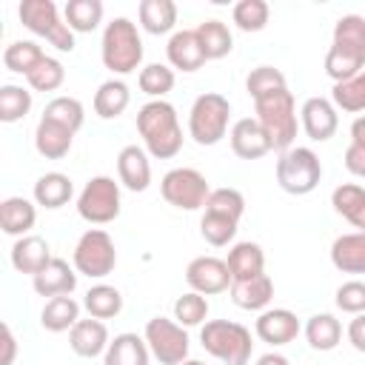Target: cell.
I'll list each match as a JSON object with an SVG mask.
<instances>
[{"mask_svg":"<svg viewBox=\"0 0 365 365\" xmlns=\"http://www.w3.org/2000/svg\"><path fill=\"white\" fill-rule=\"evenodd\" d=\"M137 131L154 160H171L182 148V128L177 108L168 100H148L137 111Z\"/></svg>","mask_w":365,"mask_h":365,"instance_id":"obj_1","label":"cell"},{"mask_svg":"<svg viewBox=\"0 0 365 365\" xmlns=\"http://www.w3.org/2000/svg\"><path fill=\"white\" fill-rule=\"evenodd\" d=\"M365 66V17L342 14L334 26V43L325 54V74L334 83L356 77Z\"/></svg>","mask_w":365,"mask_h":365,"instance_id":"obj_2","label":"cell"},{"mask_svg":"<svg viewBox=\"0 0 365 365\" xmlns=\"http://www.w3.org/2000/svg\"><path fill=\"white\" fill-rule=\"evenodd\" d=\"M100 57L103 66L114 74H131L143 63V40L137 31V23L128 17H114L103 29V43H100Z\"/></svg>","mask_w":365,"mask_h":365,"instance_id":"obj_3","label":"cell"},{"mask_svg":"<svg viewBox=\"0 0 365 365\" xmlns=\"http://www.w3.org/2000/svg\"><path fill=\"white\" fill-rule=\"evenodd\" d=\"M254 117L257 123L262 125V131L268 134L271 140V148L274 151H288L297 140V103H294V94L288 88L282 91H274L262 100H254Z\"/></svg>","mask_w":365,"mask_h":365,"instance_id":"obj_4","label":"cell"},{"mask_svg":"<svg viewBox=\"0 0 365 365\" xmlns=\"http://www.w3.org/2000/svg\"><path fill=\"white\" fill-rule=\"evenodd\" d=\"M200 342L222 365H248L254 348L251 331L231 319H208L200 328Z\"/></svg>","mask_w":365,"mask_h":365,"instance_id":"obj_5","label":"cell"},{"mask_svg":"<svg viewBox=\"0 0 365 365\" xmlns=\"http://www.w3.org/2000/svg\"><path fill=\"white\" fill-rule=\"evenodd\" d=\"M228 120L231 103L217 91H205L188 111V134L197 145H217L228 134Z\"/></svg>","mask_w":365,"mask_h":365,"instance_id":"obj_6","label":"cell"},{"mask_svg":"<svg viewBox=\"0 0 365 365\" xmlns=\"http://www.w3.org/2000/svg\"><path fill=\"white\" fill-rule=\"evenodd\" d=\"M322 180V163L314 148L308 145H291L277 160V182L288 194H311Z\"/></svg>","mask_w":365,"mask_h":365,"instance_id":"obj_7","label":"cell"},{"mask_svg":"<svg viewBox=\"0 0 365 365\" xmlns=\"http://www.w3.org/2000/svg\"><path fill=\"white\" fill-rule=\"evenodd\" d=\"M17 14H20V23L29 31H34L37 37H46L57 51H74V31L60 17L57 3H51V0H23Z\"/></svg>","mask_w":365,"mask_h":365,"instance_id":"obj_8","label":"cell"},{"mask_svg":"<svg viewBox=\"0 0 365 365\" xmlns=\"http://www.w3.org/2000/svg\"><path fill=\"white\" fill-rule=\"evenodd\" d=\"M74 268L77 274L88 277V279H103L114 271L117 265V248L114 240L108 237V231L103 228H88L77 245H74Z\"/></svg>","mask_w":365,"mask_h":365,"instance_id":"obj_9","label":"cell"},{"mask_svg":"<svg viewBox=\"0 0 365 365\" xmlns=\"http://www.w3.org/2000/svg\"><path fill=\"white\" fill-rule=\"evenodd\" d=\"M77 214L91 225L114 222L120 217V182L106 174L91 177L77 197Z\"/></svg>","mask_w":365,"mask_h":365,"instance_id":"obj_10","label":"cell"},{"mask_svg":"<svg viewBox=\"0 0 365 365\" xmlns=\"http://www.w3.org/2000/svg\"><path fill=\"white\" fill-rule=\"evenodd\" d=\"M145 342L160 365H180L188 359V334L177 319L151 317L145 322Z\"/></svg>","mask_w":365,"mask_h":365,"instance_id":"obj_11","label":"cell"},{"mask_svg":"<svg viewBox=\"0 0 365 365\" xmlns=\"http://www.w3.org/2000/svg\"><path fill=\"white\" fill-rule=\"evenodd\" d=\"M160 194L168 205L182 208V211H200L205 208V200L211 194L208 180L197 171V168H171L163 182H160Z\"/></svg>","mask_w":365,"mask_h":365,"instance_id":"obj_12","label":"cell"},{"mask_svg":"<svg viewBox=\"0 0 365 365\" xmlns=\"http://www.w3.org/2000/svg\"><path fill=\"white\" fill-rule=\"evenodd\" d=\"M185 282L191 285V291L211 297V294H222L231 288V271L225 265V259L220 257H197L188 262L185 268Z\"/></svg>","mask_w":365,"mask_h":365,"instance_id":"obj_13","label":"cell"},{"mask_svg":"<svg viewBox=\"0 0 365 365\" xmlns=\"http://www.w3.org/2000/svg\"><path fill=\"white\" fill-rule=\"evenodd\" d=\"M299 123H302V131L314 143H325L336 134L339 114H336V106L328 97H308L299 108Z\"/></svg>","mask_w":365,"mask_h":365,"instance_id":"obj_14","label":"cell"},{"mask_svg":"<svg viewBox=\"0 0 365 365\" xmlns=\"http://www.w3.org/2000/svg\"><path fill=\"white\" fill-rule=\"evenodd\" d=\"M228 140H231V151L240 157V160H259L265 157L271 148V140L268 134L262 131V125L257 123V117H242L231 125L228 131Z\"/></svg>","mask_w":365,"mask_h":365,"instance_id":"obj_15","label":"cell"},{"mask_svg":"<svg viewBox=\"0 0 365 365\" xmlns=\"http://www.w3.org/2000/svg\"><path fill=\"white\" fill-rule=\"evenodd\" d=\"M254 331H257V336H259L262 342H268V345L277 348V345H288V342L297 339V334H299V319H297V314L288 311V308H265V311L257 317Z\"/></svg>","mask_w":365,"mask_h":365,"instance_id":"obj_16","label":"cell"},{"mask_svg":"<svg viewBox=\"0 0 365 365\" xmlns=\"http://www.w3.org/2000/svg\"><path fill=\"white\" fill-rule=\"evenodd\" d=\"M165 54H168V63H171L177 71H197V68H202V63H205V51H202V43H200V37H197V29L174 31V34L168 37Z\"/></svg>","mask_w":365,"mask_h":365,"instance_id":"obj_17","label":"cell"},{"mask_svg":"<svg viewBox=\"0 0 365 365\" xmlns=\"http://www.w3.org/2000/svg\"><path fill=\"white\" fill-rule=\"evenodd\" d=\"M117 177L128 191H145L151 185V163L148 151L140 145H125L117 154Z\"/></svg>","mask_w":365,"mask_h":365,"instance_id":"obj_18","label":"cell"},{"mask_svg":"<svg viewBox=\"0 0 365 365\" xmlns=\"http://www.w3.org/2000/svg\"><path fill=\"white\" fill-rule=\"evenodd\" d=\"M108 342H111V339H108L106 322H103V319H94V317L80 319V322L68 331V345H71V351H74L77 356H86V359H94V356L106 354Z\"/></svg>","mask_w":365,"mask_h":365,"instance_id":"obj_19","label":"cell"},{"mask_svg":"<svg viewBox=\"0 0 365 365\" xmlns=\"http://www.w3.org/2000/svg\"><path fill=\"white\" fill-rule=\"evenodd\" d=\"M74 271L77 268H68L66 259L51 257V262L40 274L31 277V285H34V291L40 297H48V299L51 297H66V294H71L77 288V274Z\"/></svg>","mask_w":365,"mask_h":365,"instance_id":"obj_20","label":"cell"},{"mask_svg":"<svg viewBox=\"0 0 365 365\" xmlns=\"http://www.w3.org/2000/svg\"><path fill=\"white\" fill-rule=\"evenodd\" d=\"M51 262V248L43 237L37 234H26L20 240H14L11 245V265L20 271V274H40L46 265Z\"/></svg>","mask_w":365,"mask_h":365,"instance_id":"obj_21","label":"cell"},{"mask_svg":"<svg viewBox=\"0 0 365 365\" xmlns=\"http://www.w3.org/2000/svg\"><path fill=\"white\" fill-rule=\"evenodd\" d=\"M231 302L242 311H265L271 297H274V279L268 274L251 277V279H240L231 282Z\"/></svg>","mask_w":365,"mask_h":365,"instance_id":"obj_22","label":"cell"},{"mask_svg":"<svg viewBox=\"0 0 365 365\" xmlns=\"http://www.w3.org/2000/svg\"><path fill=\"white\" fill-rule=\"evenodd\" d=\"M331 262L342 274H365V234H339L331 245Z\"/></svg>","mask_w":365,"mask_h":365,"instance_id":"obj_23","label":"cell"},{"mask_svg":"<svg viewBox=\"0 0 365 365\" xmlns=\"http://www.w3.org/2000/svg\"><path fill=\"white\" fill-rule=\"evenodd\" d=\"M37 222V208L26 197H6L0 202V228L9 237H26Z\"/></svg>","mask_w":365,"mask_h":365,"instance_id":"obj_24","label":"cell"},{"mask_svg":"<svg viewBox=\"0 0 365 365\" xmlns=\"http://www.w3.org/2000/svg\"><path fill=\"white\" fill-rule=\"evenodd\" d=\"M148 356H151V351H148L145 336L125 331L108 342V348L103 354V365H148Z\"/></svg>","mask_w":365,"mask_h":365,"instance_id":"obj_25","label":"cell"},{"mask_svg":"<svg viewBox=\"0 0 365 365\" xmlns=\"http://www.w3.org/2000/svg\"><path fill=\"white\" fill-rule=\"evenodd\" d=\"M71 143H74V131L51 123V120H43L37 123V131H34V148L40 157L46 160H63L68 151H71Z\"/></svg>","mask_w":365,"mask_h":365,"instance_id":"obj_26","label":"cell"},{"mask_svg":"<svg viewBox=\"0 0 365 365\" xmlns=\"http://www.w3.org/2000/svg\"><path fill=\"white\" fill-rule=\"evenodd\" d=\"M228 271H231V279L240 282V279H251V277H259L265 274V254L257 242H237L231 245L228 251V259H225Z\"/></svg>","mask_w":365,"mask_h":365,"instance_id":"obj_27","label":"cell"},{"mask_svg":"<svg viewBox=\"0 0 365 365\" xmlns=\"http://www.w3.org/2000/svg\"><path fill=\"white\" fill-rule=\"evenodd\" d=\"M80 322V302L66 294V297H51L43 311H40V325L51 334H63V331H71L74 325Z\"/></svg>","mask_w":365,"mask_h":365,"instance_id":"obj_28","label":"cell"},{"mask_svg":"<svg viewBox=\"0 0 365 365\" xmlns=\"http://www.w3.org/2000/svg\"><path fill=\"white\" fill-rule=\"evenodd\" d=\"M331 205L339 217H345L356 231L365 234V188L356 182H342L331 194Z\"/></svg>","mask_w":365,"mask_h":365,"instance_id":"obj_29","label":"cell"},{"mask_svg":"<svg viewBox=\"0 0 365 365\" xmlns=\"http://www.w3.org/2000/svg\"><path fill=\"white\" fill-rule=\"evenodd\" d=\"M71 197H74V185L63 171H48L34 182V202L43 208H51V211L63 208Z\"/></svg>","mask_w":365,"mask_h":365,"instance_id":"obj_30","label":"cell"},{"mask_svg":"<svg viewBox=\"0 0 365 365\" xmlns=\"http://www.w3.org/2000/svg\"><path fill=\"white\" fill-rule=\"evenodd\" d=\"M131 103V91L123 80H106L97 91H94V111L103 120H114L120 117Z\"/></svg>","mask_w":365,"mask_h":365,"instance_id":"obj_31","label":"cell"},{"mask_svg":"<svg viewBox=\"0 0 365 365\" xmlns=\"http://www.w3.org/2000/svg\"><path fill=\"white\" fill-rule=\"evenodd\" d=\"M140 26L148 34H168L177 26V3L174 0H143Z\"/></svg>","mask_w":365,"mask_h":365,"instance_id":"obj_32","label":"cell"},{"mask_svg":"<svg viewBox=\"0 0 365 365\" xmlns=\"http://www.w3.org/2000/svg\"><path fill=\"white\" fill-rule=\"evenodd\" d=\"M305 339L314 351H334L342 339V325L334 314H314L305 322Z\"/></svg>","mask_w":365,"mask_h":365,"instance_id":"obj_33","label":"cell"},{"mask_svg":"<svg viewBox=\"0 0 365 365\" xmlns=\"http://www.w3.org/2000/svg\"><path fill=\"white\" fill-rule=\"evenodd\" d=\"M83 308L88 311V317L94 319H111L123 311V294L114 288V285H106V282H97L86 291V299H83Z\"/></svg>","mask_w":365,"mask_h":365,"instance_id":"obj_34","label":"cell"},{"mask_svg":"<svg viewBox=\"0 0 365 365\" xmlns=\"http://www.w3.org/2000/svg\"><path fill=\"white\" fill-rule=\"evenodd\" d=\"M197 37L202 43L205 60H222L234 48V37H231V31H228V26L222 20H205V23H200L197 26Z\"/></svg>","mask_w":365,"mask_h":365,"instance_id":"obj_35","label":"cell"},{"mask_svg":"<svg viewBox=\"0 0 365 365\" xmlns=\"http://www.w3.org/2000/svg\"><path fill=\"white\" fill-rule=\"evenodd\" d=\"M63 20L68 23L71 31L88 34L103 20V3L100 0H68L63 9Z\"/></svg>","mask_w":365,"mask_h":365,"instance_id":"obj_36","label":"cell"},{"mask_svg":"<svg viewBox=\"0 0 365 365\" xmlns=\"http://www.w3.org/2000/svg\"><path fill=\"white\" fill-rule=\"evenodd\" d=\"M43 57H46V51H43L34 40H14V43H9L6 51H3V66H6L9 71H14V74H23V77H26Z\"/></svg>","mask_w":365,"mask_h":365,"instance_id":"obj_37","label":"cell"},{"mask_svg":"<svg viewBox=\"0 0 365 365\" xmlns=\"http://www.w3.org/2000/svg\"><path fill=\"white\" fill-rule=\"evenodd\" d=\"M43 120H51V123H57V125H63V128L77 134L83 120H86V111H83V103L77 97H54V100L46 103Z\"/></svg>","mask_w":365,"mask_h":365,"instance_id":"obj_38","label":"cell"},{"mask_svg":"<svg viewBox=\"0 0 365 365\" xmlns=\"http://www.w3.org/2000/svg\"><path fill=\"white\" fill-rule=\"evenodd\" d=\"M237 225H240V220H234V217H225V214H217V211H202L200 234L208 245L222 248L237 237Z\"/></svg>","mask_w":365,"mask_h":365,"instance_id":"obj_39","label":"cell"},{"mask_svg":"<svg viewBox=\"0 0 365 365\" xmlns=\"http://www.w3.org/2000/svg\"><path fill=\"white\" fill-rule=\"evenodd\" d=\"M331 103H334L336 108L348 111V114L365 111V68H362L356 77L345 80V83H334V88H331Z\"/></svg>","mask_w":365,"mask_h":365,"instance_id":"obj_40","label":"cell"},{"mask_svg":"<svg viewBox=\"0 0 365 365\" xmlns=\"http://www.w3.org/2000/svg\"><path fill=\"white\" fill-rule=\"evenodd\" d=\"M174 68H168V66H163V63H148V66H143L140 68V77H137V83H140V91L143 94H148V97H154V100H163L171 88H174Z\"/></svg>","mask_w":365,"mask_h":365,"instance_id":"obj_41","label":"cell"},{"mask_svg":"<svg viewBox=\"0 0 365 365\" xmlns=\"http://www.w3.org/2000/svg\"><path fill=\"white\" fill-rule=\"evenodd\" d=\"M31 111V91L14 83L0 86V120L3 123H17Z\"/></svg>","mask_w":365,"mask_h":365,"instance_id":"obj_42","label":"cell"},{"mask_svg":"<svg viewBox=\"0 0 365 365\" xmlns=\"http://www.w3.org/2000/svg\"><path fill=\"white\" fill-rule=\"evenodd\" d=\"M282 88H288L285 86V74L279 68H274V66H257L245 77V91L251 94V100H262V97H268L274 91H282Z\"/></svg>","mask_w":365,"mask_h":365,"instance_id":"obj_43","label":"cell"},{"mask_svg":"<svg viewBox=\"0 0 365 365\" xmlns=\"http://www.w3.org/2000/svg\"><path fill=\"white\" fill-rule=\"evenodd\" d=\"M231 17L240 31H262L271 17V9L265 0H240L231 9Z\"/></svg>","mask_w":365,"mask_h":365,"instance_id":"obj_44","label":"cell"},{"mask_svg":"<svg viewBox=\"0 0 365 365\" xmlns=\"http://www.w3.org/2000/svg\"><path fill=\"white\" fill-rule=\"evenodd\" d=\"M26 80H29V86L34 88V91H57L60 86H63V80H66V68H63V63L57 60V57H43L29 74H26Z\"/></svg>","mask_w":365,"mask_h":365,"instance_id":"obj_45","label":"cell"},{"mask_svg":"<svg viewBox=\"0 0 365 365\" xmlns=\"http://www.w3.org/2000/svg\"><path fill=\"white\" fill-rule=\"evenodd\" d=\"M208 317V299L197 291H188L182 297H177L174 302V319L182 325V328H194V325H202Z\"/></svg>","mask_w":365,"mask_h":365,"instance_id":"obj_46","label":"cell"},{"mask_svg":"<svg viewBox=\"0 0 365 365\" xmlns=\"http://www.w3.org/2000/svg\"><path fill=\"white\" fill-rule=\"evenodd\" d=\"M205 211H217V214L240 220L245 214V197L237 188H211L205 200Z\"/></svg>","mask_w":365,"mask_h":365,"instance_id":"obj_47","label":"cell"},{"mask_svg":"<svg viewBox=\"0 0 365 365\" xmlns=\"http://www.w3.org/2000/svg\"><path fill=\"white\" fill-rule=\"evenodd\" d=\"M336 308L345 314H362L365 311V282L362 279H348L336 288Z\"/></svg>","mask_w":365,"mask_h":365,"instance_id":"obj_48","label":"cell"},{"mask_svg":"<svg viewBox=\"0 0 365 365\" xmlns=\"http://www.w3.org/2000/svg\"><path fill=\"white\" fill-rule=\"evenodd\" d=\"M345 168L354 174V177H362L365 180V148L362 145H348L345 148Z\"/></svg>","mask_w":365,"mask_h":365,"instance_id":"obj_49","label":"cell"},{"mask_svg":"<svg viewBox=\"0 0 365 365\" xmlns=\"http://www.w3.org/2000/svg\"><path fill=\"white\" fill-rule=\"evenodd\" d=\"M348 342H351L359 354H365V311L356 314V317L348 322Z\"/></svg>","mask_w":365,"mask_h":365,"instance_id":"obj_50","label":"cell"},{"mask_svg":"<svg viewBox=\"0 0 365 365\" xmlns=\"http://www.w3.org/2000/svg\"><path fill=\"white\" fill-rule=\"evenodd\" d=\"M3 354H0V365H14V356H17V339L11 334V325L3 322Z\"/></svg>","mask_w":365,"mask_h":365,"instance_id":"obj_51","label":"cell"},{"mask_svg":"<svg viewBox=\"0 0 365 365\" xmlns=\"http://www.w3.org/2000/svg\"><path fill=\"white\" fill-rule=\"evenodd\" d=\"M351 143L365 148V114H359V117L351 123Z\"/></svg>","mask_w":365,"mask_h":365,"instance_id":"obj_52","label":"cell"},{"mask_svg":"<svg viewBox=\"0 0 365 365\" xmlns=\"http://www.w3.org/2000/svg\"><path fill=\"white\" fill-rule=\"evenodd\" d=\"M257 365H291L282 354H277V351H268V354H262L259 359H257Z\"/></svg>","mask_w":365,"mask_h":365,"instance_id":"obj_53","label":"cell"},{"mask_svg":"<svg viewBox=\"0 0 365 365\" xmlns=\"http://www.w3.org/2000/svg\"><path fill=\"white\" fill-rule=\"evenodd\" d=\"M180 365H205V362H200V359H185V362H180Z\"/></svg>","mask_w":365,"mask_h":365,"instance_id":"obj_54","label":"cell"}]
</instances>
